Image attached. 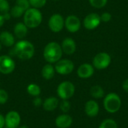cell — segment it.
Here are the masks:
<instances>
[{
    "label": "cell",
    "instance_id": "4fadbf2b",
    "mask_svg": "<svg viewBox=\"0 0 128 128\" xmlns=\"http://www.w3.org/2000/svg\"><path fill=\"white\" fill-rule=\"evenodd\" d=\"M94 73V68L93 65L84 63L81 64L77 69V75L80 78L82 79H88L93 76Z\"/></svg>",
    "mask_w": 128,
    "mask_h": 128
},
{
    "label": "cell",
    "instance_id": "cb8c5ba5",
    "mask_svg": "<svg viewBox=\"0 0 128 128\" xmlns=\"http://www.w3.org/2000/svg\"><path fill=\"white\" fill-rule=\"evenodd\" d=\"M24 13H25V11L16 4L10 9V15L15 18L20 17L22 14H24Z\"/></svg>",
    "mask_w": 128,
    "mask_h": 128
},
{
    "label": "cell",
    "instance_id": "30bf717a",
    "mask_svg": "<svg viewBox=\"0 0 128 128\" xmlns=\"http://www.w3.org/2000/svg\"><path fill=\"white\" fill-rule=\"evenodd\" d=\"M4 121L5 127L8 128H17L20 124L21 118L16 111L12 110L7 113L4 117Z\"/></svg>",
    "mask_w": 128,
    "mask_h": 128
},
{
    "label": "cell",
    "instance_id": "ffe728a7",
    "mask_svg": "<svg viewBox=\"0 0 128 128\" xmlns=\"http://www.w3.org/2000/svg\"><path fill=\"white\" fill-rule=\"evenodd\" d=\"M55 68L52 65V64L48 63L43 67L41 70V75L45 80H49L53 78L55 76Z\"/></svg>",
    "mask_w": 128,
    "mask_h": 128
},
{
    "label": "cell",
    "instance_id": "d590c367",
    "mask_svg": "<svg viewBox=\"0 0 128 128\" xmlns=\"http://www.w3.org/2000/svg\"><path fill=\"white\" fill-rule=\"evenodd\" d=\"M17 128H28V127H27V126H26V125H22V126L18 127Z\"/></svg>",
    "mask_w": 128,
    "mask_h": 128
},
{
    "label": "cell",
    "instance_id": "d4e9b609",
    "mask_svg": "<svg viewBox=\"0 0 128 128\" xmlns=\"http://www.w3.org/2000/svg\"><path fill=\"white\" fill-rule=\"evenodd\" d=\"M89 3L92 7L100 9L106 4L107 0H89Z\"/></svg>",
    "mask_w": 128,
    "mask_h": 128
},
{
    "label": "cell",
    "instance_id": "9c48e42d",
    "mask_svg": "<svg viewBox=\"0 0 128 128\" xmlns=\"http://www.w3.org/2000/svg\"><path fill=\"white\" fill-rule=\"evenodd\" d=\"M48 26L52 32H59L64 26V20L61 14H55L50 16L48 22Z\"/></svg>",
    "mask_w": 128,
    "mask_h": 128
},
{
    "label": "cell",
    "instance_id": "e575fe53",
    "mask_svg": "<svg viewBox=\"0 0 128 128\" xmlns=\"http://www.w3.org/2000/svg\"><path fill=\"white\" fill-rule=\"evenodd\" d=\"M4 21H5V20H4V19L3 15L0 14V27L3 26V24H4Z\"/></svg>",
    "mask_w": 128,
    "mask_h": 128
},
{
    "label": "cell",
    "instance_id": "5b68a950",
    "mask_svg": "<svg viewBox=\"0 0 128 128\" xmlns=\"http://www.w3.org/2000/svg\"><path fill=\"white\" fill-rule=\"evenodd\" d=\"M75 93V86L70 81L61 82L57 88L58 96L62 100H68L74 96Z\"/></svg>",
    "mask_w": 128,
    "mask_h": 128
},
{
    "label": "cell",
    "instance_id": "6da1fadb",
    "mask_svg": "<svg viewBox=\"0 0 128 128\" xmlns=\"http://www.w3.org/2000/svg\"><path fill=\"white\" fill-rule=\"evenodd\" d=\"M13 53L21 60H28L34 54V46L28 40H20L15 44Z\"/></svg>",
    "mask_w": 128,
    "mask_h": 128
},
{
    "label": "cell",
    "instance_id": "5bb4252c",
    "mask_svg": "<svg viewBox=\"0 0 128 128\" xmlns=\"http://www.w3.org/2000/svg\"><path fill=\"white\" fill-rule=\"evenodd\" d=\"M100 112V106L97 101L90 100L85 104V112L90 118L96 117Z\"/></svg>",
    "mask_w": 128,
    "mask_h": 128
},
{
    "label": "cell",
    "instance_id": "ba28073f",
    "mask_svg": "<svg viewBox=\"0 0 128 128\" xmlns=\"http://www.w3.org/2000/svg\"><path fill=\"white\" fill-rule=\"evenodd\" d=\"M15 69V62L9 56H0V73L2 74H10Z\"/></svg>",
    "mask_w": 128,
    "mask_h": 128
},
{
    "label": "cell",
    "instance_id": "f35d334b",
    "mask_svg": "<svg viewBox=\"0 0 128 128\" xmlns=\"http://www.w3.org/2000/svg\"><path fill=\"white\" fill-rule=\"evenodd\" d=\"M53 1H58V0H53Z\"/></svg>",
    "mask_w": 128,
    "mask_h": 128
},
{
    "label": "cell",
    "instance_id": "2e32d148",
    "mask_svg": "<svg viewBox=\"0 0 128 128\" xmlns=\"http://www.w3.org/2000/svg\"><path fill=\"white\" fill-rule=\"evenodd\" d=\"M73 123V118L70 116L64 113L58 116L56 119V125L58 128H68Z\"/></svg>",
    "mask_w": 128,
    "mask_h": 128
},
{
    "label": "cell",
    "instance_id": "7c38bea8",
    "mask_svg": "<svg viewBox=\"0 0 128 128\" xmlns=\"http://www.w3.org/2000/svg\"><path fill=\"white\" fill-rule=\"evenodd\" d=\"M64 26L69 32L75 33L80 30L81 22L76 16L70 15L67 16L66 20H64Z\"/></svg>",
    "mask_w": 128,
    "mask_h": 128
},
{
    "label": "cell",
    "instance_id": "f1b7e54d",
    "mask_svg": "<svg viewBox=\"0 0 128 128\" xmlns=\"http://www.w3.org/2000/svg\"><path fill=\"white\" fill-rule=\"evenodd\" d=\"M16 5L19 6L24 11H26V10H28L30 8V4H29L28 0H16Z\"/></svg>",
    "mask_w": 128,
    "mask_h": 128
},
{
    "label": "cell",
    "instance_id": "484cf974",
    "mask_svg": "<svg viewBox=\"0 0 128 128\" xmlns=\"http://www.w3.org/2000/svg\"><path fill=\"white\" fill-rule=\"evenodd\" d=\"M28 2L32 8L38 9L43 8L46 3V0H28Z\"/></svg>",
    "mask_w": 128,
    "mask_h": 128
},
{
    "label": "cell",
    "instance_id": "d6986e66",
    "mask_svg": "<svg viewBox=\"0 0 128 128\" xmlns=\"http://www.w3.org/2000/svg\"><path fill=\"white\" fill-rule=\"evenodd\" d=\"M14 32L15 36L18 39H23L28 32V27L25 25L24 22H17L14 28Z\"/></svg>",
    "mask_w": 128,
    "mask_h": 128
},
{
    "label": "cell",
    "instance_id": "74e56055",
    "mask_svg": "<svg viewBox=\"0 0 128 128\" xmlns=\"http://www.w3.org/2000/svg\"><path fill=\"white\" fill-rule=\"evenodd\" d=\"M7 128V127H5V128Z\"/></svg>",
    "mask_w": 128,
    "mask_h": 128
},
{
    "label": "cell",
    "instance_id": "3957f363",
    "mask_svg": "<svg viewBox=\"0 0 128 128\" xmlns=\"http://www.w3.org/2000/svg\"><path fill=\"white\" fill-rule=\"evenodd\" d=\"M23 21L25 25L30 28H34L40 26L42 22V14L39 9L29 8L24 13Z\"/></svg>",
    "mask_w": 128,
    "mask_h": 128
},
{
    "label": "cell",
    "instance_id": "4dcf8cb0",
    "mask_svg": "<svg viewBox=\"0 0 128 128\" xmlns=\"http://www.w3.org/2000/svg\"><path fill=\"white\" fill-rule=\"evenodd\" d=\"M111 19H112V15H111V14H110L108 12H105V13L102 14L100 16V20L102 22H107L110 21Z\"/></svg>",
    "mask_w": 128,
    "mask_h": 128
},
{
    "label": "cell",
    "instance_id": "836d02e7",
    "mask_svg": "<svg viewBox=\"0 0 128 128\" xmlns=\"http://www.w3.org/2000/svg\"><path fill=\"white\" fill-rule=\"evenodd\" d=\"M122 88H123V89L128 93V79L127 80H125L124 82H123V83H122Z\"/></svg>",
    "mask_w": 128,
    "mask_h": 128
},
{
    "label": "cell",
    "instance_id": "9a60e30c",
    "mask_svg": "<svg viewBox=\"0 0 128 128\" xmlns=\"http://www.w3.org/2000/svg\"><path fill=\"white\" fill-rule=\"evenodd\" d=\"M62 49L63 52L67 55H72L75 52L76 49V45L74 39L70 38H67L63 40L62 43Z\"/></svg>",
    "mask_w": 128,
    "mask_h": 128
},
{
    "label": "cell",
    "instance_id": "ac0fdd59",
    "mask_svg": "<svg viewBox=\"0 0 128 128\" xmlns=\"http://www.w3.org/2000/svg\"><path fill=\"white\" fill-rule=\"evenodd\" d=\"M59 105V101L56 97L47 98L43 103L44 109L47 112H52L55 110Z\"/></svg>",
    "mask_w": 128,
    "mask_h": 128
},
{
    "label": "cell",
    "instance_id": "4316f807",
    "mask_svg": "<svg viewBox=\"0 0 128 128\" xmlns=\"http://www.w3.org/2000/svg\"><path fill=\"white\" fill-rule=\"evenodd\" d=\"M10 10V4L8 0H0V14H4L5 13L9 12Z\"/></svg>",
    "mask_w": 128,
    "mask_h": 128
},
{
    "label": "cell",
    "instance_id": "8992f818",
    "mask_svg": "<svg viewBox=\"0 0 128 128\" xmlns=\"http://www.w3.org/2000/svg\"><path fill=\"white\" fill-rule=\"evenodd\" d=\"M111 64V57L107 52H99L93 58V67L98 70H104Z\"/></svg>",
    "mask_w": 128,
    "mask_h": 128
},
{
    "label": "cell",
    "instance_id": "7a4b0ae2",
    "mask_svg": "<svg viewBox=\"0 0 128 128\" xmlns=\"http://www.w3.org/2000/svg\"><path fill=\"white\" fill-rule=\"evenodd\" d=\"M62 49L57 42H50L46 45L44 50V59L50 64L56 63L62 56Z\"/></svg>",
    "mask_w": 128,
    "mask_h": 128
},
{
    "label": "cell",
    "instance_id": "44dd1931",
    "mask_svg": "<svg viewBox=\"0 0 128 128\" xmlns=\"http://www.w3.org/2000/svg\"><path fill=\"white\" fill-rule=\"evenodd\" d=\"M90 94L92 98L95 99H100L104 97L105 92L104 88L98 85L94 86L90 89Z\"/></svg>",
    "mask_w": 128,
    "mask_h": 128
},
{
    "label": "cell",
    "instance_id": "83f0119b",
    "mask_svg": "<svg viewBox=\"0 0 128 128\" xmlns=\"http://www.w3.org/2000/svg\"><path fill=\"white\" fill-rule=\"evenodd\" d=\"M60 110L64 112V113H67L70 111V103L68 100H62V102L60 103L59 105Z\"/></svg>",
    "mask_w": 128,
    "mask_h": 128
},
{
    "label": "cell",
    "instance_id": "e0dca14e",
    "mask_svg": "<svg viewBox=\"0 0 128 128\" xmlns=\"http://www.w3.org/2000/svg\"><path fill=\"white\" fill-rule=\"evenodd\" d=\"M0 44L5 46L10 47L15 44V38L9 32H2L0 33Z\"/></svg>",
    "mask_w": 128,
    "mask_h": 128
},
{
    "label": "cell",
    "instance_id": "52a82bcc",
    "mask_svg": "<svg viewBox=\"0 0 128 128\" xmlns=\"http://www.w3.org/2000/svg\"><path fill=\"white\" fill-rule=\"evenodd\" d=\"M54 68L56 72L58 74L68 75L73 72L74 69V64L69 59H60L56 63Z\"/></svg>",
    "mask_w": 128,
    "mask_h": 128
},
{
    "label": "cell",
    "instance_id": "1f68e13d",
    "mask_svg": "<svg viewBox=\"0 0 128 128\" xmlns=\"http://www.w3.org/2000/svg\"><path fill=\"white\" fill-rule=\"evenodd\" d=\"M33 105L35 107H40L41 105H43V101L42 99L40 97H35L34 99L33 100Z\"/></svg>",
    "mask_w": 128,
    "mask_h": 128
},
{
    "label": "cell",
    "instance_id": "d6a6232c",
    "mask_svg": "<svg viewBox=\"0 0 128 128\" xmlns=\"http://www.w3.org/2000/svg\"><path fill=\"white\" fill-rule=\"evenodd\" d=\"M5 126V121L4 117L0 114V128H4Z\"/></svg>",
    "mask_w": 128,
    "mask_h": 128
},
{
    "label": "cell",
    "instance_id": "603a6c76",
    "mask_svg": "<svg viewBox=\"0 0 128 128\" xmlns=\"http://www.w3.org/2000/svg\"><path fill=\"white\" fill-rule=\"evenodd\" d=\"M98 128H118V124L115 120L106 118L100 123Z\"/></svg>",
    "mask_w": 128,
    "mask_h": 128
},
{
    "label": "cell",
    "instance_id": "277c9868",
    "mask_svg": "<svg viewBox=\"0 0 128 128\" xmlns=\"http://www.w3.org/2000/svg\"><path fill=\"white\" fill-rule=\"evenodd\" d=\"M104 107L105 110L111 114L119 111L122 106V100L118 94L114 92L107 94L104 99Z\"/></svg>",
    "mask_w": 128,
    "mask_h": 128
},
{
    "label": "cell",
    "instance_id": "8fae6325",
    "mask_svg": "<svg viewBox=\"0 0 128 128\" xmlns=\"http://www.w3.org/2000/svg\"><path fill=\"white\" fill-rule=\"evenodd\" d=\"M100 16H99L98 14L92 13L88 14L84 20H83V25L86 29L88 30H93L96 28L100 23Z\"/></svg>",
    "mask_w": 128,
    "mask_h": 128
},
{
    "label": "cell",
    "instance_id": "7402d4cb",
    "mask_svg": "<svg viewBox=\"0 0 128 128\" xmlns=\"http://www.w3.org/2000/svg\"><path fill=\"white\" fill-rule=\"evenodd\" d=\"M27 92L28 93V94H30L33 97H38L40 94L41 89L38 85L32 83L27 86Z\"/></svg>",
    "mask_w": 128,
    "mask_h": 128
},
{
    "label": "cell",
    "instance_id": "8d00e7d4",
    "mask_svg": "<svg viewBox=\"0 0 128 128\" xmlns=\"http://www.w3.org/2000/svg\"><path fill=\"white\" fill-rule=\"evenodd\" d=\"M1 50H2V44H0V51H1Z\"/></svg>",
    "mask_w": 128,
    "mask_h": 128
},
{
    "label": "cell",
    "instance_id": "f546056e",
    "mask_svg": "<svg viewBox=\"0 0 128 128\" xmlns=\"http://www.w3.org/2000/svg\"><path fill=\"white\" fill-rule=\"evenodd\" d=\"M8 100V94L4 89H0V104H4Z\"/></svg>",
    "mask_w": 128,
    "mask_h": 128
}]
</instances>
